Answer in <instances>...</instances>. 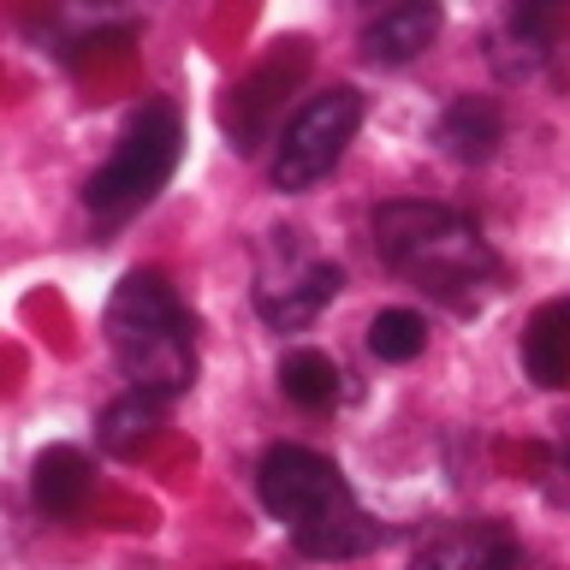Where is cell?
Returning a JSON list of instances; mask_svg holds the SVG:
<instances>
[{
  "mask_svg": "<svg viewBox=\"0 0 570 570\" xmlns=\"http://www.w3.org/2000/svg\"><path fill=\"white\" fill-rule=\"evenodd\" d=\"M256 499L274 523L292 529V547L303 559H363L386 541V529L356 505L351 481L333 458L309 452L297 440L267 445L256 463Z\"/></svg>",
  "mask_w": 570,
  "mask_h": 570,
  "instance_id": "obj_1",
  "label": "cell"
},
{
  "mask_svg": "<svg viewBox=\"0 0 570 570\" xmlns=\"http://www.w3.org/2000/svg\"><path fill=\"white\" fill-rule=\"evenodd\" d=\"M107 351L125 368L131 392H149V399H178L196 381V321L178 303V292L167 285V274L155 267H131L114 297H107L101 315Z\"/></svg>",
  "mask_w": 570,
  "mask_h": 570,
  "instance_id": "obj_2",
  "label": "cell"
},
{
  "mask_svg": "<svg viewBox=\"0 0 570 570\" xmlns=\"http://www.w3.org/2000/svg\"><path fill=\"white\" fill-rule=\"evenodd\" d=\"M374 249L392 274L416 279L422 292H434L440 303H470L481 285H493L499 256L493 244L475 232V220H463L458 208L445 203H381L374 208Z\"/></svg>",
  "mask_w": 570,
  "mask_h": 570,
  "instance_id": "obj_3",
  "label": "cell"
},
{
  "mask_svg": "<svg viewBox=\"0 0 570 570\" xmlns=\"http://www.w3.org/2000/svg\"><path fill=\"white\" fill-rule=\"evenodd\" d=\"M178 155H185V125H178V107L173 101H149L137 107L125 137L114 142V155L89 173L83 185V208L96 220H125V214L149 208L167 178L178 173Z\"/></svg>",
  "mask_w": 570,
  "mask_h": 570,
  "instance_id": "obj_4",
  "label": "cell"
},
{
  "mask_svg": "<svg viewBox=\"0 0 570 570\" xmlns=\"http://www.w3.org/2000/svg\"><path fill=\"white\" fill-rule=\"evenodd\" d=\"M356 125H363V96L351 83H333L321 96H309L274 137V190H285V196L315 190L345 160Z\"/></svg>",
  "mask_w": 570,
  "mask_h": 570,
  "instance_id": "obj_5",
  "label": "cell"
},
{
  "mask_svg": "<svg viewBox=\"0 0 570 570\" xmlns=\"http://www.w3.org/2000/svg\"><path fill=\"white\" fill-rule=\"evenodd\" d=\"M338 292H345V267L327 262V256H309V262L285 267V274L256 279V315L274 333H303Z\"/></svg>",
  "mask_w": 570,
  "mask_h": 570,
  "instance_id": "obj_6",
  "label": "cell"
},
{
  "mask_svg": "<svg viewBox=\"0 0 570 570\" xmlns=\"http://www.w3.org/2000/svg\"><path fill=\"white\" fill-rule=\"evenodd\" d=\"M303 71H309V42H279V53L267 66L249 71V83L232 89L226 101V131H232V149L238 155H256L262 137H267V119L279 107V89H292Z\"/></svg>",
  "mask_w": 570,
  "mask_h": 570,
  "instance_id": "obj_7",
  "label": "cell"
},
{
  "mask_svg": "<svg viewBox=\"0 0 570 570\" xmlns=\"http://www.w3.org/2000/svg\"><path fill=\"white\" fill-rule=\"evenodd\" d=\"M440 24H445V12L434 0H399V7H381L368 18L363 36H356V48H363L368 66H410L434 48Z\"/></svg>",
  "mask_w": 570,
  "mask_h": 570,
  "instance_id": "obj_8",
  "label": "cell"
},
{
  "mask_svg": "<svg viewBox=\"0 0 570 570\" xmlns=\"http://www.w3.org/2000/svg\"><path fill=\"white\" fill-rule=\"evenodd\" d=\"M517 559L523 547L505 523H452L410 559V570H517Z\"/></svg>",
  "mask_w": 570,
  "mask_h": 570,
  "instance_id": "obj_9",
  "label": "cell"
},
{
  "mask_svg": "<svg viewBox=\"0 0 570 570\" xmlns=\"http://www.w3.org/2000/svg\"><path fill=\"white\" fill-rule=\"evenodd\" d=\"M434 131H440V142H445V155H452V160L481 167V160H493L499 142H505V114H499V101H488V96H458L440 114Z\"/></svg>",
  "mask_w": 570,
  "mask_h": 570,
  "instance_id": "obj_10",
  "label": "cell"
},
{
  "mask_svg": "<svg viewBox=\"0 0 570 570\" xmlns=\"http://www.w3.org/2000/svg\"><path fill=\"white\" fill-rule=\"evenodd\" d=\"M89 458L78 452V445H48V452H36L30 463V499L36 511L48 517H78L83 499H89Z\"/></svg>",
  "mask_w": 570,
  "mask_h": 570,
  "instance_id": "obj_11",
  "label": "cell"
},
{
  "mask_svg": "<svg viewBox=\"0 0 570 570\" xmlns=\"http://www.w3.org/2000/svg\"><path fill=\"white\" fill-rule=\"evenodd\" d=\"M167 428V399H149V392H125L101 410L96 422V445L107 458H142L155 445V434Z\"/></svg>",
  "mask_w": 570,
  "mask_h": 570,
  "instance_id": "obj_12",
  "label": "cell"
},
{
  "mask_svg": "<svg viewBox=\"0 0 570 570\" xmlns=\"http://www.w3.org/2000/svg\"><path fill=\"white\" fill-rule=\"evenodd\" d=\"M523 368H529V381L547 386V392L570 386V303H552V309H541L529 321Z\"/></svg>",
  "mask_w": 570,
  "mask_h": 570,
  "instance_id": "obj_13",
  "label": "cell"
},
{
  "mask_svg": "<svg viewBox=\"0 0 570 570\" xmlns=\"http://www.w3.org/2000/svg\"><path fill=\"white\" fill-rule=\"evenodd\" d=\"M279 392L297 410H327V404H338V392H345V374H338V363L327 351L303 345V351L279 356Z\"/></svg>",
  "mask_w": 570,
  "mask_h": 570,
  "instance_id": "obj_14",
  "label": "cell"
},
{
  "mask_svg": "<svg viewBox=\"0 0 570 570\" xmlns=\"http://www.w3.org/2000/svg\"><path fill=\"white\" fill-rule=\"evenodd\" d=\"M428 351V321L416 309H381L368 321V356L381 363H416Z\"/></svg>",
  "mask_w": 570,
  "mask_h": 570,
  "instance_id": "obj_15",
  "label": "cell"
},
{
  "mask_svg": "<svg viewBox=\"0 0 570 570\" xmlns=\"http://www.w3.org/2000/svg\"><path fill=\"white\" fill-rule=\"evenodd\" d=\"M541 493H547V505L570 511V445H552V452H547V463H541Z\"/></svg>",
  "mask_w": 570,
  "mask_h": 570,
  "instance_id": "obj_16",
  "label": "cell"
},
{
  "mask_svg": "<svg viewBox=\"0 0 570 570\" xmlns=\"http://www.w3.org/2000/svg\"><path fill=\"white\" fill-rule=\"evenodd\" d=\"M517 570H541V564H534V559H529V552H523V559H517Z\"/></svg>",
  "mask_w": 570,
  "mask_h": 570,
  "instance_id": "obj_17",
  "label": "cell"
}]
</instances>
